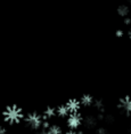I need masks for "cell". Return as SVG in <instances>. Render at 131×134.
I'll use <instances>...</instances> for the list:
<instances>
[{"instance_id":"6da1fadb","label":"cell","mask_w":131,"mask_h":134,"mask_svg":"<svg viewBox=\"0 0 131 134\" xmlns=\"http://www.w3.org/2000/svg\"><path fill=\"white\" fill-rule=\"evenodd\" d=\"M24 111L20 105L10 104L7 105L2 111V119L8 125H16L20 124L24 119Z\"/></svg>"},{"instance_id":"7a4b0ae2","label":"cell","mask_w":131,"mask_h":134,"mask_svg":"<svg viewBox=\"0 0 131 134\" xmlns=\"http://www.w3.org/2000/svg\"><path fill=\"white\" fill-rule=\"evenodd\" d=\"M23 120H24V123H25V126L29 127L30 130L39 131L41 129L43 118H42V114H39L38 111H31L24 116Z\"/></svg>"},{"instance_id":"3957f363","label":"cell","mask_w":131,"mask_h":134,"mask_svg":"<svg viewBox=\"0 0 131 134\" xmlns=\"http://www.w3.org/2000/svg\"><path fill=\"white\" fill-rule=\"evenodd\" d=\"M82 121H83V116L80 114V111L74 112V114H70L66 117V124H67V127L70 130L77 131L82 125Z\"/></svg>"},{"instance_id":"277c9868","label":"cell","mask_w":131,"mask_h":134,"mask_svg":"<svg viewBox=\"0 0 131 134\" xmlns=\"http://www.w3.org/2000/svg\"><path fill=\"white\" fill-rule=\"evenodd\" d=\"M117 109L126 115L127 117L131 116V95H126L121 97L117 102Z\"/></svg>"},{"instance_id":"5b68a950","label":"cell","mask_w":131,"mask_h":134,"mask_svg":"<svg viewBox=\"0 0 131 134\" xmlns=\"http://www.w3.org/2000/svg\"><path fill=\"white\" fill-rule=\"evenodd\" d=\"M65 107L67 108L68 114H74V112H79L81 109V103L80 100L78 99H70L67 102L65 103Z\"/></svg>"},{"instance_id":"8992f818","label":"cell","mask_w":131,"mask_h":134,"mask_svg":"<svg viewBox=\"0 0 131 134\" xmlns=\"http://www.w3.org/2000/svg\"><path fill=\"white\" fill-rule=\"evenodd\" d=\"M97 121H98V119H97L96 116L89 115V116H87V117H83L82 125H84L86 129L91 130V129H95V127L97 126Z\"/></svg>"},{"instance_id":"52a82bcc","label":"cell","mask_w":131,"mask_h":134,"mask_svg":"<svg viewBox=\"0 0 131 134\" xmlns=\"http://www.w3.org/2000/svg\"><path fill=\"white\" fill-rule=\"evenodd\" d=\"M93 101H95V97L91 95V94H83V95L81 96V99H80L81 105L82 107H86V108L92 105L93 104Z\"/></svg>"},{"instance_id":"ba28073f","label":"cell","mask_w":131,"mask_h":134,"mask_svg":"<svg viewBox=\"0 0 131 134\" xmlns=\"http://www.w3.org/2000/svg\"><path fill=\"white\" fill-rule=\"evenodd\" d=\"M55 116H56V108H53V107H47L45 109V111L42 112L43 120H49L51 118H54Z\"/></svg>"},{"instance_id":"9c48e42d","label":"cell","mask_w":131,"mask_h":134,"mask_svg":"<svg viewBox=\"0 0 131 134\" xmlns=\"http://www.w3.org/2000/svg\"><path fill=\"white\" fill-rule=\"evenodd\" d=\"M68 110L65 107V104H60L56 108V116H58L60 118H66L68 116Z\"/></svg>"},{"instance_id":"30bf717a","label":"cell","mask_w":131,"mask_h":134,"mask_svg":"<svg viewBox=\"0 0 131 134\" xmlns=\"http://www.w3.org/2000/svg\"><path fill=\"white\" fill-rule=\"evenodd\" d=\"M47 134H63V130L59 125H50L47 130H46Z\"/></svg>"},{"instance_id":"8fae6325","label":"cell","mask_w":131,"mask_h":134,"mask_svg":"<svg viewBox=\"0 0 131 134\" xmlns=\"http://www.w3.org/2000/svg\"><path fill=\"white\" fill-rule=\"evenodd\" d=\"M130 13V9L127 5H121L117 7V14L120 15L121 17H127Z\"/></svg>"},{"instance_id":"7c38bea8","label":"cell","mask_w":131,"mask_h":134,"mask_svg":"<svg viewBox=\"0 0 131 134\" xmlns=\"http://www.w3.org/2000/svg\"><path fill=\"white\" fill-rule=\"evenodd\" d=\"M93 105H95V108L99 112H105V110H106L104 101H103V100H100V99L99 100H95V101H93Z\"/></svg>"},{"instance_id":"4fadbf2b","label":"cell","mask_w":131,"mask_h":134,"mask_svg":"<svg viewBox=\"0 0 131 134\" xmlns=\"http://www.w3.org/2000/svg\"><path fill=\"white\" fill-rule=\"evenodd\" d=\"M104 120L106 121V123H113L114 121V116L113 115H111V114H108V115H106L105 114V117H104Z\"/></svg>"},{"instance_id":"5bb4252c","label":"cell","mask_w":131,"mask_h":134,"mask_svg":"<svg viewBox=\"0 0 131 134\" xmlns=\"http://www.w3.org/2000/svg\"><path fill=\"white\" fill-rule=\"evenodd\" d=\"M96 134H109V132L105 129V127H99V129H97Z\"/></svg>"},{"instance_id":"9a60e30c","label":"cell","mask_w":131,"mask_h":134,"mask_svg":"<svg viewBox=\"0 0 131 134\" xmlns=\"http://www.w3.org/2000/svg\"><path fill=\"white\" fill-rule=\"evenodd\" d=\"M49 126H50L49 120H43V121H42V125H41V129L42 130H47Z\"/></svg>"},{"instance_id":"2e32d148","label":"cell","mask_w":131,"mask_h":134,"mask_svg":"<svg viewBox=\"0 0 131 134\" xmlns=\"http://www.w3.org/2000/svg\"><path fill=\"white\" fill-rule=\"evenodd\" d=\"M115 36H116V37H118V38L123 37V36H124L123 30H116V32H115Z\"/></svg>"},{"instance_id":"e0dca14e","label":"cell","mask_w":131,"mask_h":134,"mask_svg":"<svg viewBox=\"0 0 131 134\" xmlns=\"http://www.w3.org/2000/svg\"><path fill=\"white\" fill-rule=\"evenodd\" d=\"M104 117H105V112H99L97 115V119L98 120H104Z\"/></svg>"},{"instance_id":"ac0fdd59","label":"cell","mask_w":131,"mask_h":134,"mask_svg":"<svg viewBox=\"0 0 131 134\" xmlns=\"http://www.w3.org/2000/svg\"><path fill=\"white\" fill-rule=\"evenodd\" d=\"M0 134H7V130L1 125H0Z\"/></svg>"},{"instance_id":"d6986e66","label":"cell","mask_w":131,"mask_h":134,"mask_svg":"<svg viewBox=\"0 0 131 134\" xmlns=\"http://www.w3.org/2000/svg\"><path fill=\"white\" fill-rule=\"evenodd\" d=\"M124 24H126V25H130V24H131V19H129V17H126V19H124Z\"/></svg>"},{"instance_id":"ffe728a7","label":"cell","mask_w":131,"mask_h":134,"mask_svg":"<svg viewBox=\"0 0 131 134\" xmlns=\"http://www.w3.org/2000/svg\"><path fill=\"white\" fill-rule=\"evenodd\" d=\"M65 134H78V132L75 130H68L67 132H66Z\"/></svg>"},{"instance_id":"44dd1931","label":"cell","mask_w":131,"mask_h":134,"mask_svg":"<svg viewBox=\"0 0 131 134\" xmlns=\"http://www.w3.org/2000/svg\"><path fill=\"white\" fill-rule=\"evenodd\" d=\"M38 134H47V132H46V130H41L40 132H39Z\"/></svg>"},{"instance_id":"7402d4cb","label":"cell","mask_w":131,"mask_h":134,"mask_svg":"<svg viewBox=\"0 0 131 134\" xmlns=\"http://www.w3.org/2000/svg\"><path fill=\"white\" fill-rule=\"evenodd\" d=\"M128 35H129V38L131 39V29L129 30V32H128Z\"/></svg>"},{"instance_id":"603a6c76","label":"cell","mask_w":131,"mask_h":134,"mask_svg":"<svg viewBox=\"0 0 131 134\" xmlns=\"http://www.w3.org/2000/svg\"><path fill=\"white\" fill-rule=\"evenodd\" d=\"M78 134H83V132L82 131H78Z\"/></svg>"},{"instance_id":"cb8c5ba5","label":"cell","mask_w":131,"mask_h":134,"mask_svg":"<svg viewBox=\"0 0 131 134\" xmlns=\"http://www.w3.org/2000/svg\"><path fill=\"white\" fill-rule=\"evenodd\" d=\"M128 1H129V4H131V0H128Z\"/></svg>"},{"instance_id":"d4e9b609","label":"cell","mask_w":131,"mask_h":134,"mask_svg":"<svg viewBox=\"0 0 131 134\" xmlns=\"http://www.w3.org/2000/svg\"><path fill=\"white\" fill-rule=\"evenodd\" d=\"M129 134H131V127H130V132H129Z\"/></svg>"}]
</instances>
